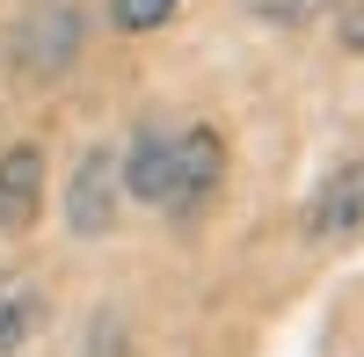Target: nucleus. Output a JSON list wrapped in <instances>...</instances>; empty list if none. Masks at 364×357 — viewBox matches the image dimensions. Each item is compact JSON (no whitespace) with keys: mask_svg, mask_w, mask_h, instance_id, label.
Returning <instances> with one entry per match:
<instances>
[{"mask_svg":"<svg viewBox=\"0 0 364 357\" xmlns=\"http://www.w3.org/2000/svg\"><path fill=\"white\" fill-rule=\"evenodd\" d=\"M124 197L154 204V212H197V204L226 183V139L211 124H182V132H139L132 154H117Z\"/></svg>","mask_w":364,"mask_h":357,"instance_id":"nucleus-1","label":"nucleus"},{"mask_svg":"<svg viewBox=\"0 0 364 357\" xmlns=\"http://www.w3.org/2000/svg\"><path fill=\"white\" fill-rule=\"evenodd\" d=\"M15 66L29 80H51V73H66L73 58H80V15L66 8V0H37L22 22H15Z\"/></svg>","mask_w":364,"mask_h":357,"instance_id":"nucleus-2","label":"nucleus"},{"mask_svg":"<svg viewBox=\"0 0 364 357\" xmlns=\"http://www.w3.org/2000/svg\"><path fill=\"white\" fill-rule=\"evenodd\" d=\"M117 204H124V175H117V154L109 146H87L73 183H66V226L80 233V241H102V233L117 226Z\"/></svg>","mask_w":364,"mask_h":357,"instance_id":"nucleus-3","label":"nucleus"},{"mask_svg":"<svg viewBox=\"0 0 364 357\" xmlns=\"http://www.w3.org/2000/svg\"><path fill=\"white\" fill-rule=\"evenodd\" d=\"M357 233H364V161H343L306 197V241L336 248V241H357Z\"/></svg>","mask_w":364,"mask_h":357,"instance_id":"nucleus-4","label":"nucleus"},{"mask_svg":"<svg viewBox=\"0 0 364 357\" xmlns=\"http://www.w3.org/2000/svg\"><path fill=\"white\" fill-rule=\"evenodd\" d=\"M37 212H44V154L22 139L0 154V233H29Z\"/></svg>","mask_w":364,"mask_h":357,"instance_id":"nucleus-5","label":"nucleus"},{"mask_svg":"<svg viewBox=\"0 0 364 357\" xmlns=\"http://www.w3.org/2000/svg\"><path fill=\"white\" fill-rule=\"evenodd\" d=\"M29 329H37V292H29L22 277L0 284V357H15L29 343Z\"/></svg>","mask_w":364,"mask_h":357,"instance_id":"nucleus-6","label":"nucleus"},{"mask_svg":"<svg viewBox=\"0 0 364 357\" xmlns=\"http://www.w3.org/2000/svg\"><path fill=\"white\" fill-rule=\"evenodd\" d=\"M182 15V0H109V22L124 37H146V29H168Z\"/></svg>","mask_w":364,"mask_h":357,"instance_id":"nucleus-7","label":"nucleus"},{"mask_svg":"<svg viewBox=\"0 0 364 357\" xmlns=\"http://www.w3.org/2000/svg\"><path fill=\"white\" fill-rule=\"evenodd\" d=\"M321 8V0H248V15H262V22H306Z\"/></svg>","mask_w":364,"mask_h":357,"instance_id":"nucleus-8","label":"nucleus"},{"mask_svg":"<svg viewBox=\"0 0 364 357\" xmlns=\"http://www.w3.org/2000/svg\"><path fill=\"white\" fill-rule=\"evenodd\" d=\"M343 44L364 58V0H350V8H343Z\"/></svg>","mask_w":364,"mask_h":357,"instance_id":"nucleus-9","label":"nucleus"}]
</instances>
